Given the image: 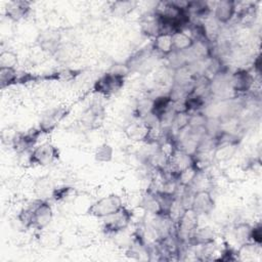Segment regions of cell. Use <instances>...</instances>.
<instances>
[{
	"label": "cell",
	"instance_id": "6da1fadb",
	"mask_svg": "<svg viewBox=\"0 0 262 262\" xmlns=\"http://www.w3.org/2000/svg\"><path fill=\"white\" fill-rule=\"evenodd\" d=\"M16 218L24 228L41 231L51 223L53 209L47 200L37 199L21 209Z\"/></svg>",
	"mask_w": 262,
	"mask_h": 262
},
{
	"label": "cell",
	"instance_id": "7a4b0ae2",
	"mask_svg": "<svg viewBox=\"0 0 262 262\" xmlns=\"http://www.w3.org/2000/svg\"><path fill=\"white\" fill-rule=\"evenodd\" d=\"M127 75V72L116 69L105 72L94 81L91 91L99 96L110 98L123 89Z\"/></svg>",
	"mask_w": 262,
	"mask_h": 262
},
{
	"label": "cell",
	"instance_id": "3957f363",
	"mask_svg": "<svg viewBox=\"0 0 262 262\" xmlns=\"http://www.w3.org/2000/svg\"><path fill=\"white\" fill-rule=\"evenodd\" d=\"M60 158L59 148L51 142H43L36 145L28 157V164L31 167H46L52 165Z\"/></svg>",
	"mask_w": 262,
	"mask_h": 262
},
{
	"label": "cell",
	"instance_id": "277c9868",
	"mask_svg": "<svg viewBox=\"0 0 262 262\" xmlns=\"http://www.w3.org/2000/svg\"><path fill=\"white\" fill-rule=\"evenodd\" d=\"M124 206L122 198L117 193H110L92 203L86 210V214L90 217L104 219L105 217L116 213Z\"/></svg>",
	"mask_w": 262,
	"mask_h": 262
},
{
	"label": "cell",
	"instance_id": "5b68a950",
	"mask_svg": "<svg viewBox=\"0 0 262 262\" xmlns=\"http://www.w3.org/2000/svg\"><path fill=\"white\" fill-rule=\"evenodd\" d=\"M71 107L67 105L53 106L46 110L40 118L38 128L44 134L52 133L60 123L70 115Z\"/></svg>",
	"mask_w": 262,
	"mask_h": 262
},
{
	"label": "cell",
	"instance_id": "8992f818",
	"mask_svg": "<svg viewBox=\"0 0 262 262\" xmlns=\"http://www.w3.org/2000/svg\"><path fill=\"white\" fill-rule=\"evenodd\" d=\"M133 219V212L127 207L123 206L116 213L105 217L102 223V229L106 234L116 235L126 230Z\"/></svg>",
	"mask_w": 262,
	"mask_h": 262
},
{
	"label": "cell",
	"instance_id": "52a82bcc",
	"mask_svg": "<svg viewBox=\"0 0 262 262\" xmlns=\"http://www.w3.org/2000/svg\"><path fill=\"white\" fill-rule=\"evenodd\" d=\"M200 215L190 207H185L176 219L175 232L180 241L187 242L191 233L199 226Z\"/></svg>",
	"mask_w": 262,
	"mask_h": 262
},
{
	"label": "cell",
	"instance_id": "ba28073f",
	"mask_svg": "<svg viewBox=\"0 0 262 262\" xmlns=\"http://www.w3.org/2000/svg\"><path fill=\"white\" fill-rule=\"evenodd\" d=\"M155 126L149 122L144 120H139L137 122H133L128 124L124 128L125 136L134 142H147L154 143L156 142L155 139Z\"/></svg>",
	"mask_w": 262,
	"mask_h": 262
},
{
	"label": "cell",
	"instance_id": "9c48e42d",
	"mask_svg": "<svg viewBox=\"0 0 262 262\" xmlns=\"http://www.w3.org/2000/svg\"><path fill=\"white\" fill-rule=\"evenodd\" d=\"M42 135L43 133L38 127L23 132H16L10 139L11 146L17 154L32 150Z\"/></svg>",
	"mask_w": 262,
	"mask_h": 262
},
{
	"label": "cell",
	"instance_id": "30bf717a",
	"mask_svg": "<svg viewBox=\"0 0 262 262\" xmlns=\"http://www.w3.org/2000/svg\"><path fill=\"white\" fill-rule=\"evenodd\" d=\"M61 39L62 36L58 30L48 28L38 34L36 44L42 51L50 55H54L61 49Z\"/></svg>",
	"mask_w": 262,
	"mask_h": 262
},
{
	"label": "cell",
	"instance_id": "8fae6325",
	"mask_svg": "<svg viewBox=\"0 0 262 262\" xmlns=\"http://www.w3.org/2000/svg\"><path fill=\"white\" fill-rule=\"evenodd\" d=\"M254 84V76L247 69H237L228 77V85L233 94L249 92Z\"/></svg>",
	"mask_w": 262,
	"mask_h": 262
},
{
	"label": "cell",
	"instance_id": "7c38bea8",
	"mask_svg": "<svg viewBox=\"0 0 262 262\" xmlns=\"http://www.w3.org/2000/svg\"><path fill=\"white\" fill-rule=\"evenodd\" d=\"M104 118V106L99 102H93L81 115V124L87 130H96L102 126Z\"/></svg>",
	"mask_w": 262,
	"mask_h": 262
},
{
	"label": "cell",
	"instance_id": "4fadbf2b",
	"mask_svg": "<svg viewBox=\"0 0 262 262\" xmlns=\"http://www.w3.org/2000/svg\"><path fill=\"white\" fill-rule=\"evenodd\" d=\"M215 200L209 189L195 190L189 203V206L193 211H195L200 216L209 215L215 209Z\"/></svg>",
	"mask_w": 262,
	"mask_h": 262
},
{
	"label": "cell",
	"instance_id": "5bb4252c",
	"mask_svg": "<svg viewBox=\"0 0 262 262\" xmlns=\"http://www.w3.org/2000/svg\"><path fill=\"white\" fill-rule=\"evenodd\" d=\"M237 3L232 0H220L213 2V17L220 25L228 24L236 14Z\"/></svg>",
	"mask_w": 262,
	"mask_h": 262
},
{
	"label": "cell",
	"instance_id": "9a60e30c",
	"mask_svg": "<svg viewBox=\"0 0 262 262\" xmlns=\"http://www.w3.org/2000/svg\"><path fill=\"white\" fill-rule=\"evenodd\" d=\"M31 10L32 2L27 0H11L6 3L4 14L11 21H19L26 18Z\"/></svg>",
	"mask_w": 262,
	"mask_h": 262
},
{
	"label": "cell",
	"instance_id": "2e32d148",
	"mask_svg": "<svg viewBox=\"0 0 262 262\" xmlns=\"http://www.w3.org/2000/svg\"><path fill=\"white\" fill-rule=\"evenodd\" d=\"M84 70L82 69H73V68H59L51 72L40 75V81L46 82H58V83H68L76 80Z\"/></svg>",
	"mask_w": 262,
	"mask_h": 262
},
{
	"label": "cell",
	"instance_id": "e0dca14e",
	"mask_svg": "<svg viewBox=\"0 0 262 262\" xmlns=\"http://www.w3.org/2000/svg\"><path fill=\"white\" fill-rule=\"evenodd\" d=\"M173 105L174 100L170 93L159 95L152 98L150 116L158 122H163L166 119L169 112L173 108Z\"/></svg>",
	"mask_w": 262,
	"mask_h": 262
},
{
	"label": "cell",
	"instance_id": "ac0fdd59",
	"mask_svg": "<svg viewBox=\"0 0 262 262\" xmlns=\"http://www.w3.org/2000/svg\"><path fill=\"white\" fill-rule=\"evenodd\" d=\"M216 241V233L210 226H198L196 229L191 233L188 238V243L191 246L204 247L208 245H213Z\"/></svg>",
	"mask_w": 262,
	"mask_h": 262
},
{
	"label": "cell",
	"instance_id": "d6986e66",
	"mask_svg": "<svg viewBox=\"0 0 262 262\" xmlns=\"http://www.w3.org/2000/svg\"><path fill=\"white\" fill-rule=\"evenodd\" d=\"M139 25L141 32L148 37L155 38L157 35L161 34V21L155 11L142 15Z\"/></svg>",
	"mask_w": 262,
	"mask_h": 262
},
{
	"label": "cell",
	"instance_id": "ffe728a7",
	"mask_svg": "<svg viewBox=\"0 0 262 262\" xmlns=\"http://www.w3.org/2000/svg\"><path fill=\"white\" fill-rule=\"evenodd\" d=\"M152 51L154 50L151 48V45L148 48L147 47L141 48L140 50H138V51L134 52L132 55H130V57L125 61L124 66L126 67L128 72L139 71V69L144 67V64L147 62L149 57H151Z\"/></svg>",
	"mask_w": 262,
	"mask_h": 262
},
{
	"label": "cell",
	"instance_id": "44dd1931",
	"mask_svg": "<svg viewBox=\"0 0 262 262\" xmlns=\"http://www.w3.org/2000/svg\"><path fill=\"white\" fill-rule=\"evenodd\" d=\"M151 48L157 53L163 56H169L174 53L173 42H172V34L169 33H161L157 35L151 42Z\"/></svg>",
	"mask_w": 262,
	"mask_h": 262
},
{
	"label": "cell",
	"instance_id": "7402d4cb",
	"mask_svg": "<svg viewBox=\"0 0 262 262\" xmlns=\"http://www.w3.org/2000/svg\"><path fill=\"white\" fill-rule=\"evenodd\" d=\"M202 170L195 165V163L191 164L190 166L186 167L185 169L179 171L178 173L174 174L172 177L176 181L178 186L184 187V188H189L192 182L194 181L195 177Z\"/></svg>",
	"mask_w": 262,
	"mask_h": 262
},
{
	"label": "cell",
	"instance_id": "603a6c76",
	"mask_svg": "<svg viewBox=\"0 0 262 262\" xmlns=\"http://www.w3.org/2000/svg\"><path fill=\"white\" fill-rule=\"evenodd\" d=\"M138 6V1L135 0H120L110 2V10L117 17H124L133 12Z\"/></svg>",
	"mask_w": 262,
	"mask_h": 262
},
{
	"label": "cell",
	"instance_id": "cb8c5ba5",
	"mask_svg": "<svg viewBox=\"0 0 262 262\" xmlns=\"http://www.w3.org/2000/svg\"><path fill=\"white\" fill-rule=\"evenodd\" d=\"M141 207L145 211H147L148 213H150L155 216L165 215L164 212H163L161 203L159 201V198L152 189L147 190L146 193L143 195L142 201H141Z\"/></svg>",
	"mask_w": 262,
	"mask_h": 262
},
{
	"label": "cell",
	"instance_id": "d4e9b609",
	"mask_svg": "<svg viewBox=\"0 0 262 262\" xmlns=\"http://www.w3.org/2000/svg\"><path fill=\"white\" fill-rule=\"evenodd\" d=\"M174 52L188 51L194 44L193 38L185 31H177L172 34Z\"/></svg>",
	"mask_w": 262,
	"mask_h": 262
},
{
	"label": "cell",
	"instance_id": "484cf974",
	"mask_svg": "<svg viewBox=\"0 0 262 262\" xmlns=\"http://www.w3.org/2000/svg\"><path fill=\"white\" fill-rule=\"evenodd\" d=\"M189 119L190 113L188 112H173L170 121V130L175 133H182L188 128Z\"/></svg>",
	"mask_w": 262,
	"mask_h": 262
},
{
	"label": "cell",
	"instance_id": "4316f807",
	"mask_svg": "<svg viewBox=\"0 0 262 262\" xmlns=\"http://www.w3.org/2000/svg\"><path fill=\"white\" fill-rule=\"evenodd\" d=\"M19 74L16 68H0V87L5 89L18 84Z\"/></svg>",
	"mask_w": 262,
	"mask_h": 262
},
{
	"label": "cell",
	"instance_id": "83f0119b",
	"mask_svg": "<svg viewBox=\"0 0 262 262\" xmlns=\"http://www.w3.org/2000/svg\"><path fill=\"white\" fill-rule=\"evenodd\" d=\"M76 194V189L70 185H61L51 189L50 198L55 203H60L68 201Z\"/></svg>",
	"mask_w": 262,
	"mask_h": 262
},
{
	"label": "cell",
	"instance_id": "f1b7e54d",
	"mask_svg": "<svg viewBox=\"0 0 262 262\" xmlns=\"http://www.w3.org/2000/svg\"><path fill=\"white\" fill-rule=\"evenodd\" d=\"M252 225L248 222H238L234 225L232 229V234L235 241L242 245L244 243L250 242V232Z\"/></svg>",
	"mask_w": 262,
	"mask_h": 262
},
{
	"label": "cell",
	"instance_id": "f546056e",
	"mask_svg": "<svg viewBox=\"0 0 262 262\" xmlns=\"http://www.w3.org/2000/svg\"><path fill=\"white\" fill-rule=\"evenodd\" d=\"M114 158V148L108 143H101L94 150V159L99 163H110Z\"/></svg>",
	"mask_w": 262,
	"mask_h": 262
},
{
	"label": "cell",
	"instance_id": "4dcf8cb0",
	"mask_svg": "<svg viewBox=\"0 0 262 262\" xmlns=\"http://www.w3.org/2000/svg\"><path fill=\"white\" fill-rule=\"evenodd\" d=\"M17 54L11 50H2L0 53V68H16Z\"/></svg>",
	"mask_w": 262,
	"mask_h": 262
},
{
	"label": "cell",
	"instance_id": "1f68e13d",
	"mask_svg": "<svg viewBox=\"0 0 262 262\" xmlns=\"http://www.w3.org/2000/svg\"><path fill=\"white\" fill-rule=\"evenodd\" d=\"M151 101H152V98L151 99L144 98L138 101L134 110V117L139 120H143L146 116H150Z\"/></svg>",
	"mask_w": 262,
	"mask_h": 262
},
{
	"label": "cell",
	"instance_id": "d6a6232c",
	"mask_svg": "<svg viewBox=\"0 0 262 262\" xmlns=\"http://www.w3.org/2000/svg\"><path fill=\"white\" fill-rule=\"evenodd\" d=\"M250 242L261 246L262 245V225L261 223H256L252 225L250 232Z\"/></svg>",
	"mask_w": 262,
	"mask_h": 262
},
{
	"label": "cell",
	"instance_id": "836d02e7",
	"mask_svg": "<svg viewBox=\"0 0 262 262\" xmlns=\"http://www.w3.org/2000/svg\"><path fill=\"white\" fill-rule=\"evenodd\" d=\"M260 68H261V57L260 55H258L255 59H254V71L259 75L260 74Z\"/></svg>",
	"mask_w": 262,
	"mask_h": 262
}]
</instances>
